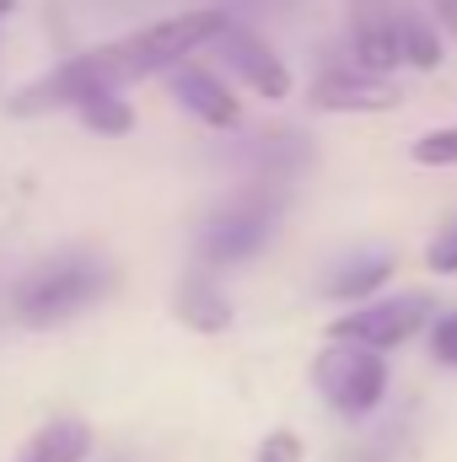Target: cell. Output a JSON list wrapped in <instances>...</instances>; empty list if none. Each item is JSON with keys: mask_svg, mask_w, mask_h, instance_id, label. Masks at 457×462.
Listing matches in <instances>:
<instances>
[{"mask_svg": "<svg viewBox=\"0 0 457 462\" xmlns=\"http://www.w3.org/2000/svg\"><path fill=\"white\" fill-rule=\"evenodd\" d=\"M227 22H231V16H227V11H216V5L162 16V22H151V27H140V32L118 38V43H103V49H92V54L65 60V65H60V70H49L38 87L16 92L11 114L81 108V103H87V97H98V92H124L129 81H145V76H156V70H173V65H183L194 49L216 43V38L227 32Z\"/></svg>", "mask_w": 457, "mask_h": 462, "instance_id": "1", "label": "cell"}, {"mask_svg": "<svg viewBox=\"0 0 457 462\" xmlns=\"http://www.w3.org/2000/svg\"><path fill=\"white\" fill-rule=\"evenodd\" d=\"M114 291V269L92 253H60L43 258L38 269H27L16 280V318L27 328H54L87 307H98Z\"/></svg>", "mask_w": 457, "mask_h": 462, "instance_id": "2", "label": "cell"}, {"mask_svg": "<svg viewBox=\"0 0 457 462\" xmlns=\"http://www.w3.org/2000/svg\"><path fill=\"white\" fill-rule=\"evenodd\" d=\"M275 216H280L275 194H242V199H231L221 210H210L205 226H200V236H194L200 263H205V269H231V263L253 258V253L269 242Z\"/></svg>", "mask_w": 457, "mask_h": 462, "instance_id": "3", "label": "cell"}, {"mask_svg": "<svg viewBox=\"0 0 457 462\" xmlns=\"http://www.w3.org/2000/svg\"><path fill=\"white\" fill-rule=\"evenodd\" d=\"M312 382H318V393L340 414H371L382 403V393H387V360H382V349L334 339V345L318 355Z\"/></svg>", "mask_w": 457, "mask_h": 462, "instance_id": "4", "label": "cell"}, {"mask_svg": "<svg viewBox=\"0 0 457 462\" xmlns=\"http://www.w3.org/2000/svg\"><path fill=\"white\" fill-rule=\"evenodd\" d=\"M425 323H431V296H387V301H371V307L340 318L329 328V339L366 345V349H398L404 339H415Z\"/></svg>", "mask_w": 457, "mask_h": 462, "instance_id": "5", "label": "cell"}, {"mask_svg": "<svg viewBox=\"0 0 457 462\" xmlns=\"http://www.w3.org/2000/svg\"><path fill=\"white\" fill-rule=\"evenodd\" d=\"M398 103V87L366 65H329L312 87V108L323 114H387Z\"/></svg>", "mask_w": 457, "mask_h": 462, "instance_id": "6", "label": "cell"}, {"mask_svg": "<svg viewBox=\"0 0 457 462\" xmlns=\"http://www.w3.org/2000/svg\"><path fill=\"white\" fill-rule=\"evenodd\" d=\"M216 54L227 60L231 70L258 92V97H269V103H280V97H291V70H285V60L258 38V32H247V27H231L216 38Z\"/></svg>", "mask_w": 457, "mask_h": 462, "instance_id": "7", "label": "cell"}, {"mask_svg": "<svg viewBox=\"0 0 457 462\" xmlns=\"http://www.w3.org/2000/svg\"><path fill=\"white\" fill-rule=\"evenodd\" d=\"M350 54H355V65H366L377 76H387L393 65H404L393 0H350Z\"/></svg>", "mask_w": 457, "mask_h": 462, "instance_id": "8", "label": "cell"}, {"mask_svg": "<svg viewBox=\"0 0 457 462\" xmlns=\"http://www.w3.org/2000/svg\"><path fill=\"white\" fill-rule=\"evenodd\" d=\"M173 97L210 129H237L242 124V103L231 97V87L216 81L210 70H200V65H173Z\"/></svg>", "mask_w": 457, "mask_h": 462, "instance_id": "9", "label": "cell"}, {"mask_svg": "<svg viewBox=\"0 0 457 462\" xmlns=\"http://www.w3.org/2000/svg\"><path fill=\"white\" fill-rule=\"evenodd\" d=\"M387 274H393V258L387 253H350L340 269L329 274V296L334 301H360V296H377L382 285H387Z\"/></svg>", "mask_w": 457, "mask_h": 462, "instance_id": "10", "label": "cell"}, {"mask_svg": "<svg viewBox=\"0 0 457 462\" xmlns=\"http://www.w3.org/2000/svg\"><path fill=\"white\" fill-rule=\"evenodd\" d=\"M87 452H92V430L81 420H54L33 436V447L16 462H87Z\"/></svg>", "mask_w": 457, "mask_h": 462, "instance_id": "11", "label": "cell"}, {"mask_svg": "<svg viewBox=\"0 0 457 462\" xmlns=\"http://www.w3.org/2000/svg\"><path fill=\"white\" fill-rule=\"evenodd\" d=\"M178 318H183L189 328H200V334H221V328L231 323V307H227V296H221L216 285L183 280V291H178Z\"/></svg>", "mask_w": 457, "mask_h": 462, "instance_id": "12", "label": "cell"}, {"mask_svg": "<svg viewBox=\"0 0 457 462\" xmlns=\"http://www.w3.org/2000/svg\"><path fill=\"white\" fill-rule=\"evenodd\" d=\"M398 49H404V60L415 70H436L442 65V32H436V22L420 16V11H398Z\"/></svg>", "mask_w": 457, "mask_h": 462, "instance_id": "13", "label": "cell"}, {"mask_svg": "<svg viewBox=\"0 0 457 462\" xmlns=\"http://www.w3.org/2000/svg\"><path fill=\"white\" fill-rule=\"evenodd\" d=\"M76 114L87 118V129H98V134H129V124H135L129 103H124L118 92H98V97H87Z\"/></svg>", "mask_w": 457, "mask_h": 462, "instance_id": "14", "label": "cell"}, {"mask_svg": "<svg viewBox=\"0 0 457 462\" xmlns=\"http://www.w3.org/2000/svg\"><path fill=\"white\" fill-rule=\"evenodd\" d=\"M415 162H420V167H457V124L420 134V140H415Z\"/></svg>", "mask_w": 457, "mask_h": 462, "instance_id": "15", "label": "cell"}, {"mask_svg": "<svg viewBox=\"0 0 457 462\" xmlns=\"http://www.w3.org/2000/svg\"><path fill=\"white\" fill-rule=\"evenodd\" d=\"M258 462H302V436H296V430H275V436H264Z\"/></svg>", "mask_w": 457, "mask_h": 462, "instance_id": "16", "label": "cell"}, {"mask_svg": "<svg viewBox=\"0 0 457 462\" xmlns=\"http://www.w3.org/2000/svg\"><path fill=\"white\" fill-rule=\"evenodd\" d=\"M431 355H436L442 365H457V312L452 318H436V328H431Z\"/></svg>", "mask_w": 457, "mask_h": 462, "instance_id": "17", "label": "cell"}, {"mask_svg": "<svg viewBox=\"0 0 457 462\" xmlns=\"http://www.w3.org/2000/svg\"><path fill=\"white\" fill-rule=\"evenodd\" d=\"M425 263L436 269V274H452L457 269V226H447L436 242H431V253H425Z\"/></svg>", "mask_w": 457, "mask_h": 462, "instance_id": "18", "label": "cell"}, {"mask_svg": "<svg viewBox=\"0 0 457 462\" xmlns=\"http://www.w3.org/2000/svg\"><path fill=\"white\" fill-rule=\"evenodd\" d=\"M431 11H436V22L457 38V0H431Z\"/></svg>", "mask_w": 457, "mask_h": 462, "instance_id": "19", "label": "cell"}, {"mask_svg": "<svg viewBox=\"0 0 457 462\" xmlns=\"http://www.w3.org/2000/svg\"><path fill=\"white\" fill-rule=\"evenodd\" d=\"M11 5H16V0H0V16H5V11H11Z\"/></svg>", "mask_w": 457, "mask_h": 462, "instance_id": "20", "label": "cell"}]
</instances>
